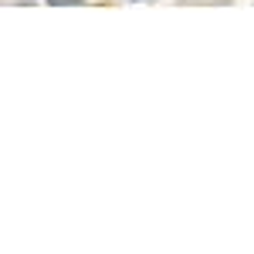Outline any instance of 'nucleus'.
<instances>
[{"label": "nucleus", "instance_id": "1", "mask_svg": "<svg viewBox=\"0 0 254 254\" xmlns=\"http://www.w3.org/2000/svg\"><path fill=\"white\" fill-rule=\"evenodd\" d=\"M51 7H78V3H85V0H48Z\"/></svg>", "mask_w": 254, "mask_h": 254}]
</instances>
